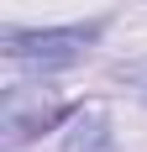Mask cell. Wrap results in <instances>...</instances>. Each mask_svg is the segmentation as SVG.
<instances>
[{
	"mask_svg": "<svg viewBox=\"0 0 147 152\" xmlns=\"http://www.w3.org/2000/svg\"><path fill=\"white\" fill-rule=\"evenodd\" d=\"M142 94H147V79H142Z\"/></svg>",
	"mask_w": 147,
	"mask_h": 152,
	"instance_id": "obj_4",
	"label": "cell"
},
{
	"mask_svg": "<svg viewBox=\"0 0 147 152\" xmlns=\"http://www.w3.org/2000/svg\"><path fill=\"white\" fill-rule=\"evenodd\" d=\"M84 105H74V100H58V94L37 89V84H16V89H5V105H0V126H5V142L11 147H21V142L42 137V131H53L58 121H68V115H79Z\"/></svg>",
	"mask_w": 147,
	"mask_h": 152,
	"instance_id": "obj_2",
	"label": "cell"
},
{
	"mask_svg": "<svg viewBox=\"0 0 147 152\" xmlns=\"http://www.w3.org/2000/svg\"><path fill=\"white\" fill-rule=\"evenodd\" d=\"M105 21H84V26H37V31H5V58L26 63V68H68L100 42Z\"/></svg>",
	"mask_w": 147,
	"mask_h": 152,
	"instance_id": "obj_1",
	"label": "cell"
},
{
	"mask_svg": "<svg viewBox=\"0 0 147 152\" xmlns=\"http://www.w3.org/2000/svg\"><path fill=\"white\" fill-rule=\"evenodd\" d=\"M63 152H116V131L100 110H79L63 137Z\"/></svg>",
	"mask_w": 147,
	"mask_h": 152,
	"instance_id": "obj_3",
	"label": "cell"
}]
</instances>
